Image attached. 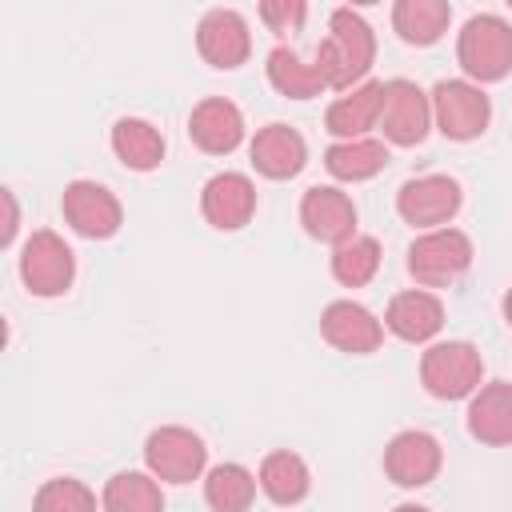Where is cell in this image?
<instances>
[{
  "label": "cell",
  "instance_id": "obj_21",
  "mask_svg": "<svg viewBox=\"0 0 512 512\" xmlns=\"http://www.w3.org/2000/svg\"><path fill=\"white\" fill-rule=\"evenodd\" d=\"M264 72H268V84H272L280 96H288V100H312V96H320V92L328 88L324 76H320L316 56L304 60V56H300L296 48H288V44H276V48L268 52Z\"/></svg>",
  "mask_w": 512,
  "mask_h": 512
},
{
  "label": "cell",
  "instance_id": "obj_7",
  "mask_svg": "<svg viewBox=\"0 0 512 512\" xmlns=\"http://www.w3.org/2000/svg\"><path fill=\"white\" fill-rule=\"evenodd\" d=\"M492 120V100L476 80H440L432 88V124L448 140H476Z\"/></svg>",
  "mask_w": 512,
  "mask_h": 512
},
{
  "label": "cell",
  "instance_id": "obj_6",
  "mask_svg": "<svg viewBox=\"0 0 512 512\" xmlns=\"http://www.w3.org/2000/svg\"><path fill=\"white\" fill-rule=\"evenodd\" d=\"M144 464L160 484H192L204 476L208 448L184 424H164L144 440Z\"/></svg>",
  "mask_w": 512,
  "mask_h": 512
},
{
  "label": "cell",
  "instance_id": "obj_30",
  "mask_svg": "<svg viewBox=\"0 0 512 512\" xmlns=\"http://www.w3.org/2000/svg\"><path fill=\"white\" fill-rule=\"evenodd\" d=\"M304 16H308V0H260V20L276 36L300 32Z\"/></svg>",
  "mask_w": 512,
  "mask_h": 512
},
{
  "label": "cell",
  "instance_id": "obj_11",
  "mask_svg": "<svg viewBox=\"0 0 512 512\" xmlns=\"http://www.w3.org/2000/svg\"><path fill=\"white\" fill-rule=\"evenodd\" d=\"M196 52L204 56V64L232 72L248 60L252 52V28L236 8H212L200 16L196 24Z\"/></svg>",
  "mask_w": 512,
  "mask_h": 512
},
{
  "label": "cell",
  "instance_id": "obj_13",
  "mask_svg": "<svg viewBox=\"0 0 512 512\" xmlns=\"http://www.w3.org/2000/svg\"><path fill=\"white\" fill-rule=\"evenodd\" d=\"M200 212L216 232H240L256 212V184L244 172H216L200 188Z\"/></svg>",
  "mask_w": 512,
  "mask_h": 512
},
{
  "label": "cell",
  "instance_id": "obj_14",
  "mask_svg": "<svg viewBox=\"0 0 512 512\" xmlns=\"http://www.w3.org/2000/svg\"><path fill=\"white\" fill-rule=\"evenodd\" d=\"M320 336H324L336 352L368 356V352L380 348L384 324L376 320V312H368V308L356 304V300H332V304L320 312Z\"/></svg>",
  "mask_w": 512,
  "mask_h": 512
},
{
  "label": "cell",
  "instance_id": "obj_28",
  "mask_svg": "<svg viewBox=\"0 0 512 512\" xmlns=\"http://www.w3.org/2000/svg\"><path fill=\"white\" fill-rule=\"evenodd\" d=\"M380 272V240L352 232L348 240L332 244V276L344 288H364Z\"/></svg>",
  "mask_w": 512,
  "mask_h": 512
},
{
  "label": "cell",
  "instance_id": "obj_10",
  "mask_svg": "<svg viewBox=\"0 0 512 512\" xmlns=\"http://www.w3.org/2000/svg\"><path fill=\"white\" fill-rule=\"evenodd\" d=\"M60 212H64L68 228L76 236H84V240H108L124 224L120 200L96 180H72L64 188V196H60Z\"/></svg>",
  "mask_w": 512,
  "mask_h": 512
},
{
  "label": "cell",
  "instance_id": "obj_15",
  "mask_svg": "<svg viewBox=\"0 0 512 512\" xmlns=\"http://www.w3.org/2000/svg\"><path fill=\"white\" fill-rule=\"evenodd\" d=\"M300 224L320 244H340L356 232V204L336 184H316L300 196Z\"/></svg>",
  "mask_w": 512,
  "mask_h": 512
},
{
  "label": "cell",
  "instance_id": "obj_8",
  "mask_svg": "<svg viewBox=\"0 0 512 512\" xmlns=\"http://www.w3.org/2000/svg\"><path fill=\"white\" fill-rule=\"evenodd\" d=\"M432 128V96L416 80H384L380 100V132L396 148H416Z\"/></svg>",
  "mask_w": 512,
  "mask_h": 512
},
{
  "label": "cell",
  "instance_id": "obj_34",
  "mask_svg": "<svg viewBox=\"0 0 512 512\" xmlns=\"http://www.w3.org/2000/svg\"><path fill=\"white\" fill-rule=\"evenodd\" d=\"M508 8H512V0H508Z\"/></svg>",
  "mask_w": 512,
  "mask_h": 512
},
{
  "label": "cell",
  "instance_id": "obj_17",
  "mask_svg": "<svg viewBox=\"0 0 512 512\" xmlns=\"http://www.w3.org/2000/svg\"><path fill=\"white\" fill-rule=\"evenodd\" d=\"M380 100H384V80H360L352 88H344L328 112H324V128L336 140H352V136H368L372 128H380Z\"/></svg>",
  "mask_w": 512,
  "mask_h": 512
},
{
  "label": "cell",
  "instance_id": "obj_27",
  "mask_svg": "<svg viewBox=\"0 0 512 512\" xmlns=\"http://www.w3.org/2000/svg\"><path fill=\"white\" fill-rule=\"evenodd\" d=\"M256 476L244 468V464H216V468H208V476H204V500H208V508H216V512H244L252 500H256Z\"/></svg>",
  "mask_w": 512,
  "mask_h": 512
},
{
  "label": "cell",
  "instance_id": "obj_4",
  "mask_svg": "<svg viewBox=\"0 0 512 512\" xmlns=\"http://www.w3.org/2000/svg\"><path fill=\"white\" fill-rule=\"evenodd\" d=\"M468 268H472V240L460 228H448V224L424 228L408 244V272L424 288H444V284L460 280Z\"/></svg>",
  "mask_w": 512,
  "mask_h": 512
},
{
  "label": "cell",
  "instance_id": "obj_25",
  "mask_svg": "<svg viewBox=\"0 0 512 512\" xmlns=\"http://www.w3.org/2000/svg\"><path fill=\"white\" fill-rule=\"evenodd\" d=\"M256 480H260V492L272 500V504H300L304 496H308V484H312V476H308V464L296 456V452H268L264 460H260V472H256Z\"/></svg>",
  "mask_w": 512,
  "mask_h": 512
},
{
  "label": "cell",
  "instance_id": "obj_16",
  "mask_svg": "<svg viewBox=\"0 0 512 512\" xmlns=\"http://www.w3.org/2000/svg\"><path fill=\"white\" fill-rule=\"evenodd\" d=\"M188 136H192V144H196L200 152H208V156H228V152H236L240 140H244V112H240L232 100H224V96H208V100H200V104L192 108V116H188Z\"/></svg>",
  "mask_w": 512,
  "mask_h": 512
},
{
  "label": "cell",
  "instance_id": "obj_31",
  "mask_svg": "<svg viewBox=\"0 0 512 512\" xmlns=\"http://www.w3.org/2000/svg\"><path fill=\"white\" fill-rule=\"evenodd\" d=\"M4 208H8V220H4V232H0V244L8 248L16 240V224H20V212H16V196L4 188Z\"/></svg>",
  "mask_w": 512,
  "mask_h": 512
},
{
  "label": "cell",
  "instance_id": "obj_3",
  "mask_svg": "<svg viewBox=\"0 0 512 512\" xmlns=\"http://www.w3.org/2000/svg\"><path fill=\"white\" fill-rule=\"evenodd\" d=\"M480 380H484V360L480 348L468 340H440L428 344V352L420 356V384L436 400H464L480 388Z\"/></svg>",
  "mask_w": 512,
  "mask_h": 512
},
{
  "label": "cell",
  "instance_id": "obj_18",
  "mask_svg": "<svg viewBox=\"0 0 512 512\" xmlns=\"http://www.w3.org/2000/svg\"><path fill=\"white\" fill-rule=\"evenodd\" d=\"M248 156H252V164H256L260 176H268V180H292L308 164V144L288 124H264V128H256V136L248 144Z\"/></svg>",
  "mask_w": 512,
  "mask_h": 512
},
{
  "label": "cell",
  "instance_id": "obj_5",
  "mask_svg": "<svg viewBox=\"0 0 512 512\" xmlns=\"http://www.w3.org/2000/svg\"><path fill=\"white\" fill-rule=\"evenodd\" d=\"M20 280L32 296H64L76 280V256L64 244V236H56L52 228L32 232L20 248Z\"/></svg>",
  "mask_w": 512,
  "mask_h": 512
},
{
  "label": "cell",
  "instance_id": "obj_9",
  "mask_svg": "<svg viewBox=\"0 0 512 512\" xmlns=\"http://www.w3.org/2000/svg\"><path fill=\"white\" fill-rule=\"evenodd\" d=\"M464 204V192L452 176L444 172H428V176H412L400 184L396 192V212L404 224L412 228H440L448 224Z\"/></svg>",
  "mask_w": 512,
  "mask_h": 512
},
{
  "label": "cell",
  "instance_id": "obj_26",
  "mask_svg": "<svg viewBox=\"0 0 512 512\" xmlns=\"http://www.w3.org/2000/svg\"><path fill=\"white\" fill-rule=\"evenodd\" d=\"M100 504L108 512H160L164 508V488L152 472H116L104 484Z\"/></svg>",
  "mask_w": 512,
  "mask_h": 512
},
{
  "label": "cell",
  "instance_id": "obj_24",
  "mask_svg": "<svg viewBox=\"0 0 512 512\" xmlns=\"http://www.w3.org/2000/svg\"><path fill=\"white\" fill-rule=\"evenodd\" d=\"M388 164V148L372 136H352V140H336L328 152H324V168L344 180V184H360V180H372L376 172H384Z\"/></svg>",
  "mask_w": 512,
  "mask_h": 512
},
{
  "label": "cell",
  "instance_id": "obj_29",
  "mask_svg": "<svg viewBox=\"0 0 512 512\" xmlns=\"http://www.w3.org/2000/svg\"><path fill=\"white\" fill-rule=\"evenodd\" d=\"M32 504H36V512H88V508H96V492L72 476H56L32 496Z\"/></svg>",
  "mask_w": 512,
  "mask_h": 512
},
{
  "label": "cell",
  "instance_id": "obj_33",
  "mask_svg": "<svg viewBox=\"0 0 512 512\" xmlns=\"http://www.w3.org/2000/svg\"><path fill=\"white\" fill-rule=\"evenodd\" d=\"M372 4H380V0H348V8H372Z\"/></svg>",
  "mask_w": 512,
  "mask_h": 512
},
{
  "label": "cell",
  "instance_id": "obj_23",
  "mask_svg": "<svg viewBox=\"0 0 512 512\" xmlns=\"http://www.w3.org/2000/svg\"><path fill=\"white\" fill-rule=\"evenodd\" d=\"M448 24H452L448 0H396L392 4V28L404 44L428 48L448 32Z\"/></svg>",
  "mask_w": 512,
  "mask_h": 512
},
{
  "label": "cell",
  "instance_id": "obj_2",
  "mask_svg": "<svg viewBox=\"0 0 512 512\" xmlns=\"http://www.w3.org/2000/svg\"><path fill=\"white\" fill-rule=\"evenodd\" d=\"M456 60L476 84L504 80L512 72V24L496 12L472 16L456 36Z\"/></svg>",
  "mask_w": 512,
  "mask_h": 512
},
{
  "label": "cell",
  "instance_id": "obj_22",
  "mask_svg": "<svg viewBox=\"0 0 512 512\" xmlns=\"http://www.w3.org/2000/svg\"><path fill=\"white\" fill-rule=\"evenodd\" d=\"M112 152H116V160H120L124 168H132V172H152V168H160V160H164V136H160L156 124H148V120H140V116H120V120L112 124Z\"/></svg>",
  "mask_w": 512,
  "mask_h": 512
},
{
  "label": "cell",
  "instance_id": "obj_1",
  "mask_svg": "<svg viewBox=\"0 0 512 512\" xmlns=\"http://www.w3.org/2000/svg\"><path fill=\"white\" fill-rule=\"evenodd\" d=\"M372 60H376V36H372L368 20L356 8H336L328 16L324 40L316 44V64H320L324 84L344 92L368 76Z\"/></svg>",
  "mask_w": 512,
  "mask_h": 512
},
{
  "label": "cell",
  "instance_id": "obj_32",
  "mask_svg": "<svg viewBox=\"0 0 512 512\" xmlns=\"http://www.w3.org/2000/svg\"><path fill=\"white\" fill-rule=\"evenodd\" d=\"M500 308H504V320H508V324H512V288H508V292H504V304H500Z\"/></svg>",
  "mask_w": 512,
  "mask_h": 512
},
{
  "label": "cell",
  "instance_id": "obj_20",
  "mask_svg": "<svg viewBox=\"0 0 512 512\" xmlns=\"http://www.w3.org/2000/svg\"><path fill=\"white\" fill-rule=\"evenodd\" d=\"M468 432L480 444H512V384L492 380L468 396Z\"/></svg>",
  "mask_w": 512,
  "mask_h": 512
},
{
  "label": "cell",
  "instance_id": "obj_19",
  "mask_svg": "<svg viewBox=\"0 0 512 512\" xmlns=\"http://www.w3.org/2000/svg\"><path fill=\"white\" fill-rule=\"evenodd\" d=\"M384 328L408 344H428L440 328H444V304L436 292H424V288H408V292H396L388 300V312H384Z\"/></svg>",
  "mask_w": 512,
  "mask_h": 512
},
{
  "label": "cell",
  "instance_id": "obj_12",
  "mask_svg": "<svg viewBox=\"0 0 512 512\" xmlns=\"http://www.w3.org/2000/svg\"><path fill=\"white\" fill-rule=\"evenodd\" d=\"M444 464V452H440V440L432 432H420V428H408V432H396L384 448V472L392 484L400 488H424L436 480Z\"/></svg>",
  "mask_w": 512,
  "mask_h": 512
}]
</instances>
